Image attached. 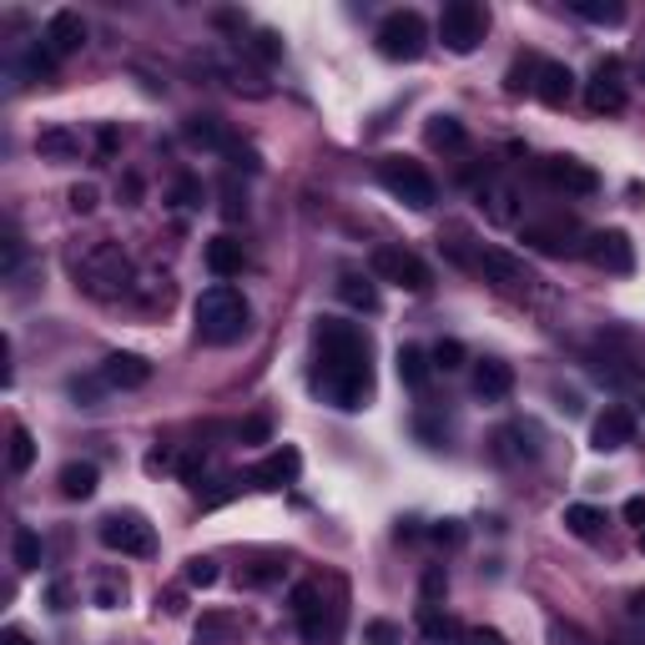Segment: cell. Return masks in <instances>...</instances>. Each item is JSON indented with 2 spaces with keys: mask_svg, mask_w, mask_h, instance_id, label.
Listing matches in <instances>:
<instances>
[{
  "mask_svg": "<svg viewBox=\"0 0 645 645\" xmlns=\"http://www.w3.org/2000/svg\"><path fill=\"white\" fill-rule=\"evenodd\" d=\"M484 31H490V16H484V6H474V0H449L444 16H439V41L454 56L480 51Z\"/></svg>",
  "mask_w": 645,
  "mask_h": 645,
  "instance_id": "cell-7",
  "label": "cell"
},
{
  "mask_svg": "<svg viewBox=\"0 0 645 645\" xmlns=\"http://www.w3.org/2000/svg\"><path fill=\"white\" fill-rule=\"evenodd\" d=\"M480 212L494 228H514V222H520V192H514V182L490 177V182L480 187Z\"/></svg>",
  "mask_w": 645,
  "mask_h": 645,
  "instance_id": "cell-14",
  "label": "cell"
},
{
  "mask_svg": "<svg viewBox=\"0 0 645 645\" xmlns=\"http://www.w3.org/2000/svg\"><path fill=\"white\" fill-rule=\"evenodd\" d=\"M121 601H127V580L107 575V580H101V585H97V605H101V611H117Z\"/></svg>",
  "mask_w": 645,
  "mask_h": 645,
  "instance_id": "cell-36",
  "label": "cell"
},
{
  "mask_svg": "<svg viewBox=\"0 0 645 645\" xmlns=\"http://www.w3.org/2000/svg\"><path fill=\"white\" fill-rule=\"evenodd\" d=\"M575 16L580 21H595V26H621L625 6L621 0H575Z\"/></svg>",
  "mask_w": 645,
  "mask_h": 645,
  "instance_id": "cell-28",
  "label": "cell"
},
{
  "mask_svg": "<svg viewBox=\"0 0 645 645\" xmlns=\"http://www.w3.org/2000/svg\"><path fill=\"white\" fill-rule=\"evenodd\" d=\"M373 278H383V283L404 288V293H424L429 283H434V273H429V263L419 258V252L409 248H373Z\"/></svg>",
  "mask_w": 645,
  "mask_h": 645,
  "instance_id": "cell-8",
  "label": "cell"
},
{
  "mask_svg": "<svg viewBox=\"0 0 645 645\" xmlns=\"http://www.w3.org/2000/svg\"><path fill=\"white\" fill-rule=\"evenodd\" d=\"M621 645H631V641H621Z\"/></svg>",
  "mask_w": 645,
  "mask_h": 645,
  "instance_id": "cell-54",
  "label": "cell"
},
{
  "mask_svg": "<svg viewBox=\"0 0 645 645\" xmlns=\"http://www.w3.org/2000/svg\"><path fill=\"white\" fill-rule=\"evenodd\" d=\"M101 545L117 550V555L142 560V555H152V550H157V535H152V525H147L137 510H117V514L101 520Z\"/></svg>",
  "mask_w": 645,
  "mask_h": 645,
  "instance_id": "cell-9",
  "label": "cell"
},
{
  "mask_svg": "<svg viewBox=\"0 0 645 645\" xmlns=\"http://www.w3.org/2000/svg\"><path fill=\"white\" fill-rule=\"evenodd\" d=\"M631 439H635V419L625 414V409H605L591 429V449H601V454H615V449H625Z\"/></svg>",
  "mask_w": 645,
  "mask_h": 645,
  "instance_id": "cell-17",
  "label": "cell"
},
{
  "mask_svg": "<svg viewBox=\"0 0 645 645\" xmlns=\"http://www.w3.org/2000/svg\"><path fill=\"white\" fill-rule=\"evenodd\" d=\"M339 298L349 308H359V313H373V308H379V288H373L369 278H359V273H343L339 278Z\"/></svg>",
  "mask_w": 645,
  "mask_h": 645,
  "instance_id": "cell-24",
  "label": "cell"
},
{
  "mask_svg": "<svg viewBox=\"0 0 645 645\" xmlns=\"http://www.w3.org/2000/svg\"><path fill=\"white\" fill-rule=\"evenodd\" d=\"M449 591V580H444V565H429L424 570V605H439V595Z\"/></svg>",
  "mask_w": 645,
  "mask_h": 645,
  "instance_id": "cell-40",
  "label": "cell"
},
{
  "mask_svg": "<svg viewBox=\"0 0 645 645\" xmlns=\"http://www.w3.org/2000/svg\"><path fill=\"white\" fill-rule=\"evenodd\" d=\"M525 242H535V248H545V252H565L570 248L560 228H525Z\"/></svg>",
  "mask_w": 645,
  "mask_h": 645,
  "instance_id": "cell-37",
  "label": "cell"
},
{
  "mask_svg": "<svg viewBox=\"0 0 645 645\" xmlns=\"http://www.w3.org/2000/svg\"><path fill=\"white\" fill-rule=\"evenodd\" d=\"M222 218L228 222L248 218V198H238V187H222Z\"/></svg>",
  "mask_w": 645,
  "mask_h": 645,
  "instance_id": "cell-42",
  "label": "cell"
},
{
  "mask_svg": "<svg viewBox=\"0 0 645 645\" xmlns=\"http://www.w3.org/2000/svg\"><path fill=\"white\" fill-rule=\"evenodd\" d=\"M187 585H192V591H208V585H218V565H212V560H187Z\"/></svg>",
  "mask_w": 645,
  "mask_h": 645,
  "instance_id": "cell-35",
  "label": "cell"
},
{
  "mask_svg": "<svg viewBox=\"0 0 645 645\" xmlns=\"http://www.w3.org/2000/svg\"><path fill=\"white\" fill-rule=\"evenodd\" d=\"M601 525H605V514L595 510V504H570V510H565V530L575 540H595V535H601Z\"/></svg>",
  "mask_w": 645,
  "mask_h": 645,
  "instance_id": "cell-27",
  "label": "cell"
},
{
  "mask_svg": "<svg viewBox=\"0 0 645 645\" xmlns=\"http://www.w3.org/2000/svg\"><path fill=\"white\" fill-rule=\"evenodd\" d=\"M132 293L142 298V303H167V298H172V278H167V273H147L142 288H132Z\"/></svg>",
  "mask_w": 645,
  "mask_h": 645,
  "instance_id": "cell-34",
  "label": "cell"
},
{
  "mask_svg": "<svg viewBox=\"0 0 645 645\" xmlns=\"http://www.w3.org/2000/svg\"><path fill=\"white\" fill-rule=\"evenodd\" d=\"M147 379H152V363H147L142 353H111V359L101 363V383H107V389H142Z\"/></svg>",
  "mask_w": 645,
  "mask_h": 645,
  "instance_id": "cell-16",
  "label": "cell"
},
{
  "mask_svg": "<svg viewBox=\"0 0 645 645\" xmlns=\"http://www.w3.org/2000/svg\"><path fill=\"white\" fill-rule=\"evenodd\" d=\"M313 343H318L313 389L329 399L333 409L359 414L373 394V363H369V339H363V329L359 323H343V318H318Z\"/></svg>",
  "mask_w": 645,
  "mask_h": 645,
  "instance_id": "cell-1",
  "label": "cell"
},
{
  "mask_svg": "<svg viewBox=\"0 0 645 645\" xmlns=\"http://www.w3.org/2000/svg\"><path fill=\"white\" fill-rule=\"evenodd\" d=\"M540 177H545L555 192H565V198H595V192H601V177L585 162H575V157H545V162H540Z\"/></svg>",
  "mask_w": 645,
  "mask_h": 645,
  "instance_id": "cell-11",
  "label": "cell"
},
{
  "mask_svg": "<svg viewBox=\"0 0 645 645\" xmlns=\"http://www.w3.org/2000/svg\"><path fill=\"white\" fill-rule=\"evenodd\" d=\"M474 394H480L484 404H504V399L514 394V369L500 359L474 363Z\"/></svg>",
  "mask_w": 645,
  "mask_h": 645,
  "instance_id": "cell-18",
  "label": "cell"
},
{
  "mask_svg": "<svg viewBox=\"0 0 645 645\" xmlns=\"http://www.w3.org/2000/svg\"><path fill=\"white\" fill-rule=\"evenodd\" d=\"M631 615H635V621H645V591L631 595Z\"/></svg>",
  "mask_w": 645,
  "mask_h": 645,
  "instance_id": "cell-52",
  "label": "cell"
},
{
  "mask_svg": "<svg viewBox=\"0 0 645 645\" xmlns=\"http://www.w3.org/2000/svg\"><path fill=\"white\" fill-rule=\"evenodd\" d=\"M373 177H379V187L389 192V198H399L404 208H414V212H424V208H434V202H439L434 177H429L414 157H383V162L373 167Z\"/></svg>",
  "mask_w": 645,
  "mask_h": 645,
  "instance_id": "cell-4",
  "label": "cell"
},
{
  "mask_svg": "<svg viewBox=\"0 0 645 645\" xmlns=\"http://www.w3.org/2000/svg\"><path fill=\"white\" fill-rule=\"evenodd\" d=\"M550 645H601L595 641L585 625H575V621H550V635H545Z\"/></svg>",
  "mask_w": 645,
  "mask_h": 645,
  "instance_id": "cell-32",
  "label": "cell"
},
{
  "mask_svg": "<svg viewBox=\"0 0 645 645\" xmlns=\"http://www.w3.org/2000/svg\"><path fill=\"white\" fill-rule=\"evenodd\" d=\"M71 212H81V218H87V212H97V187H91V182L71 187Z\"/></svg>",
  "mask_w": 645,
  "mask_h": 645,
  "instance_id": "cell-41",
  "label": "cell"
},
{
  "mask_svg": "<svg viewBox=\"0 0 645 645\" xmlns=\"http://www.w3.org/2000/svg\"><path fill=\"white\" fill-rule=\"evenodd\" d=\"M293 621H298V631H303L308 645H333V641H339L343 611L323 601V585L303 580V585L293 591Z\"/></svg>",
  "mask_w": 645,
  "mask_h": 645,
  "instance_id": "cell-5",
  "label": "cell"
},
{
  "mask_svg": "<svg viewBox=\"0 0 645 645\" xmlns=\"http://www.w3.org/2000/svg\"><path fill=\"white\" fill-rule=\"evenodd\" d=\"M6 464H11V474H26L36 464V439H31V429H21V424L11 429V460H6Z\"/></svg>",
  "mask_w": 645,
  "mask_h": 645,
  "instance_id": "cell-31",
  "label": "cell"
},
{
  "mask_svg": "<svg viewBox=\"0 0 645 645\" xmlns=\"http://www.w3.org/2000/svg\"><path fill=\"white\" fill-rule=\"evenodd\" d=\"M192 198H198V182H177V202H182V208H187V202H192Z\"/></svg>",
  "mask_w": 645,
  "mask_h": 645,
  "instance_id": "cell-49",
  "label": "cell"
},
{
  "mask_svg": "<svg viewBox=\"0 0 645 645\" xmlns=\"http://www.w3.org/2000/svg\"><path fill=\"white\" fill-rule=\"evenodd\" d=\"M429 147H464V121L460 117H434L429 121Z\"/></svg>",
  "mask_w": 645,
  "mask_h": 645,
  "instance_id": "cell-30",
  "label": "cell"
},
{
  "mask_svg": "<svg viewBox=\"0 0 645 645\" xmlns=\"http://www.w3.org/2000/svg\"><path fill=\"white\" fill-rule=\"evenodd\" d=\"M238 434H242V444H268V434H273V424H268V419H248V424H242Z\"/></svg>",
  "mask_w": 645,
  "mask_h": 645,
  "instance_id": "cell-44",
  "label": "cell"
},
{
  "mask_svg": "<svg viewBox=\"0 0 645 645\" xmlns=\"http://www.w3.org/2000/svg\"><path fill=\"white\" fill-rule=\"evenodd\" d=\"M77 283L87 288L91 298H121L132 293V258L117 248V242H97L91 252H81L77 263Z\"/></svg>",
  "mask_w": 645,
  "mask_h": 645,
  "instance_id": "cell-3",
  "label": "cell"
},
{
  "mask_svg": "<svg viewBox=\"0 0 645 645\" xmlns=\"http://www.w3.org/2000/svg\"><path fill=\"white\" fill-rule=\"evenodd\" d=\"M0 645H31V635H26V631H6V635H0Z\"/></svg>",
  "mask_w": 645,
  "mask_h": 645,
  "instance_id": "cell-51",
  "label": "cell"
},
{
  "mask_svg": "<svg viewBox=\"0 0 645 645\" xmlns=\"http://www.w3.org/2000/svg\"><path fill=\"white\" fill-rule=\"evenodd\" d=\"M379 51L389 56V61H419L429 46V21L419 11H389L379 21Z\"/></svg>",
  "mask_w": 645,
  "mask_h": 645,
  "instance_id": "cell-6",
  "label": "cell"
},
{
  "mask_svg": "<svg viewBox=\"0 0 645 645\" xmlns=\"http://www.w3.org/2000/svg\"><path fill=\"white\" fill-rule=\"evenodd\" d=\"M625 520L645 530V494H635V500H625Z\"/></svg>",
  "mask_w": 645,
  "mask_h": 645,
  "instance_id": "cell-47",
  "label": "cell"
},
{
  "mask_svg": "<svg viewBox=\"0 0 645 645\" xmlns=\"http://www.w3.org/2000/svg\"><path fill=\"white\" fill-rule=\"evenodd\" d=\"M16 570H41V535L31 525H16Z\"/></svg>",
  "mask_w": 645,
  "mask_h": 645,
  "instance_id": "cell-29",
  "label": "cell"
},
{
  "mask_svg": "<svg viewBox=\"0 0 645 645\" xmlns=\"http://www.w3.org/2000/svg\"><path fill=\"white\" fill-rule=\"evenodd\" d=\"M67 601H71L67 585H51V605H56V611H67Z\"/></svg>",
  "mask_w": 645,
  "mask_h": 645,
  "instance_id": "cell-50",
  "label": "cell"
},
{
  "mask_svg": "<svg viewBox=\"0 0 645 645\" xmlns=\"http://www.w3.org/2000/svg\"><path fill=\"white\" fill-rule=\"evenodd\" d=\"M192 318H198V339L212 343V349H228V343H238L242 333H248V298L238 293L232 283H212L208 293L198 298V308H192Z\"/></svg>",
  "mask_w": 645,
  "mask_h": 645,
  "instance_id": "cell-2",
  "label": "cell"
},
{
  "mask_svg": "<svg viewBox=\"0 0 645 645\" xmlns=\"http://www.w3.org/2000/svg\"><path fill=\"white\" fill-rule=\"evenodd\" d=\"M585 258H591L595 268H601V273H631L635 268V242L625 238V232H591V238H585Z\"/></svg>",
  "mask_w": 645,
  "mask_h": 645,
  "instance_id": "cell-12",
  "label": "cell"
},
{
  "mask_svg": "<svg viewBox=\"0 0 645 645\" xmlns=\"http://www.w3.org/2000/svg\"><path fill=\"white\" fill-rule=\"evenodd\" d=\"M641 550H645V530H641Z\"/></svg>",
  "mask_w": 645,
  "mask_h": 645,
  "instance_id": "cell-53",
  "label": "cell"
},
{
  "mask_svg": "<svg viewBox=\"0 0 645 645\" xmlns=\"http://www.w3.org/2000/svg\"><path fill=\"white\" fill-rule=\"evenodd\" d=\"M41 46L56 56V61H67V56H77L81 46H87V21H81L77 11H56L51 21H46Z\"/></svg>",
  "mask_w": 645,
  "mask_h": 645,
  "instance_id": "cell-13",
  "label": "cell"
},
{
  "mask_svg": "<svg viewBox=\"0 0 645 645\" xmlns=\"http://www.w3.org/2000/svg\"><path fill=\"white\" fill-rule=\"evenodd\" d=\"M61 494H67V500H91V494H97V464H67V470H61Z\"/></svg>",
  "mask_w": 645,
  "mask_h": 645,
  "instance_id": "cell-25",
  "label": "cell"
},
{
  "mask_svg": "<svg viewBox=\"0 0 645 645\" xmlns=\"http://www.w3.org/2000/svg\"><path fill=\"white\" fill-rule=\"evenodd\" d=\"M460 645H504V635L490 631V625H470V631L460 635Z\"/></svg>",
  "mask_w": 645,
  "mask_h": 645,
  "instance_id": "cell-43",
  "label": "cell"
},
{
  "mask_svg": "<svg viewBox=\"0 0 645 645\" xmlns=\"http://www.w3.org/2000/svg\"><path fill=\"white\" fill-rule=\"evenodd\" d=\"M585 101H591V111H621L625 107V87H621V67H615V61H605V67L595 71V81L585 87Z\"/></svg>",
  "mask_w": 645,
  "mask_h": 645,
  "instance_id": "cell-20",
  "label": "cell"
},
{
  "mask_svg": "<svg viewBox=\"0 0 645 645\" xmlns=\"http://www.w3.org/2000/svg\"><path fill=\"white\" fill-rule=\"evenodd\" d=\"M278 575H283V565H252L242 570V585H273Z\"/></svg>",
  "mask_w": 645,
  "mask_h": 645,
  "instance_id": "cell-45",
  "label": "cell"
},
{
  "mask_svg": "<svg viewBox=\"0 0 645 645\" xmlns=\"http://www.w3.org/2000/svg\"><path fill=\"white\" fill-rule=\"evenodd\" d=\"M187 142L208 147V152H232V142H228V132H222L218 117H192V121H187Z\"/></svg>",
  "mask_w": 645,
  "mask_h": 645,
  "instance_id": "cell-23",
  "label": "cell"
},
{
  "mask_svg": "<svg viewBox=\"0 0 645 645\" xmlns=\"http://www.w3.org/2000/svg\"><path fill=\"white\" fill-rule=\"evenodd\" d=\"M36 152L51 157V162H71V157H81V137L67 132V127H51V132L36 137Z\"/></svg>",
  "mask_w": 645,
  "mask_h": 645,
  "instance_id": "cell-22",
  "label": "cell"
},
{
  "mask_svg": "<svg viewBox=\"0 0 645 645\" xmlns=\"http://www.w3.org/2000/svg\"><path fill=\"white\" fill-rule=\"evenodd\" d=\"M208 268H212V278H222V283H228V278H238L242 268H248V252H242L238 238H228V232H222V238L208 242Z\"/></svg>",
  "mask_w": 645,
  "mask_h": 645,
  "instance_id": "cell-21",
  "label": "cell"
},
{
  "mask_svg": "<svg viewBox=\"0 0 645 645\" xmlns=\"http://www.w3.org/2000/svg\"><path fill=\"white\" fill-rule=\"evenodd\" d=\"M363 641H369V645H399L404 635H399V625H394V621H369Z\"/></svg>",
  "mask_w": 645,
  "mask_h": 645,
  "instance_id": "cell-38",
  "label": "cell"
},
{
  "mask_svg": "<svg viewBox=\"0 0 645 645\" xmlns=\"http://www.w3.org/2000/svg\"><path fill=\"white\" fill-rule=\"evenodd\" d=\"M298 474H303V454H298L293 444H283L252 470V480H258V490H283V484H293Z\"/></svg>",
  "mask_w": 645,
  "mask_h": 645,
  "instance_id": "cell-15",
  "label": "cell"
},
{
  "mask_svg": "<svg viewBox=\"0 0 645 645\" xmlns=\"http://www.w3.org/2000/svg\"><path fill=\"white\" fill-rule=\"evenodd\" d=\"M474 268H480L484 283H494L500 293H530V288H535V268L504 248H480L474 252Z\"/></svg>",
  "mask_w": 645,
  "mask_h": 645,
  "instance_id": "cell-10",
  "label": "cell"
},
{
  "mask_svg": "<svg viewBox=\"0 0 645 645\" xmlns=\"http://www.w3.org/2000/svg\"><path fill=\"white\" fill-rule=\"evenodd\" d=\"M535 71H540L535 56H530V61H514V67H510V91H535V81H530Z\"/></svg>",
  "mask_w": 645,
  "mask_h": 645,
  "instance_id": "cell-39",
  "label": "cell"
},
{
  "mask_svg": "<svg viewBox=\"0 0 645 645\" xmlns=\"http://www.w3.org/2000/svg\"><path fill=\"white\" fill-rule=\"evenodd\" d=\"M252 51L263 56V61H278V56H283V46H278V36H273V31H258V41H252Z\"/></svg>",
  "mask_w": 645,
  "mask_h": 645,
  "instance_id": "cell-46",
  "label": "cell"
},
{
  "mask_svg": "<svg viewBox=\"0 0 645 645\" xmlns=\"http://www.w3.org/2000/svg\"><path fill=\"white\" fill-rule=\"evenodd\" d=\"M535 97L545 101V107H565V101L575 97V77H570L565 61H540V71H535Z\"/></svg>",
  "mask_w": 645,
  "mask_h": 645,
  "instance_id": "cell-19",
  "label": "cell"
},
{
  "mask_svg": "<svg viewBox=\"0 0 645 645\" xmlns=\"http://www.w3.org/2000/svg\"><path fill=\"white\" fill-rule=\"evenodd\" d=\"M434 540H439V545H460V530H454V525H439Z\"/></svg>",
  "mask_w": 645,
  "mask_h": 645,
  "instance_id": "cell-48",
  "label": "cell"
},
{
  "mask_svg": "<svg viewBox=\"0 0 645 645\" xmlns=\"http://www.w3.org/2000/svg\"><path fill=\"white\" fill-rule=\"evenodd\" d=\"M429 359H434V369L454 373V369H464V343H460V339H439Z\"/></svg>",
  "mask_w": 645,
  "mask_h": 645,
  "instance_id": "cell-33",
  "label": "cell"
},
{
  "mask_svg": "<svg viewBox=\"0 0 645 645\" xmlns=\"http://www.w3.org/2000/svg\"><path fill=\"white\" fill-rule=\"evenodd\" d=\"M394 363H399V379H404V389H424V383H429V353L424 349L404 343Z\"/></svg>",
  "mask_w": 645,
  "mask_h": 645,
  "instance_id": "cell-26",
  "label": "cell"
}]
</instances>
